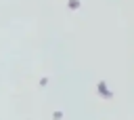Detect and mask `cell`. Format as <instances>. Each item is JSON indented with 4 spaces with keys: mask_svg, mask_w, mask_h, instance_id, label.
I'll return each mask as SVG.
<instances>
[{
    "mask_svg": "<svg viewBox=\"0 0 134 120\" xmlns=\"http://www.w3.org/2000/svg\"><path fill=\"white\" fill-rule=\"evenodd\" d=\"M96 93H98L100 99H113V91L107 86L105 80H98V82H96Z\"/></svg>",
    "mask_w": 134,
    "mask_h": 120,
    "instance_id": "obj_1",
    "label": "cell"
},
{
    "mask_svg": "<svg viewBox=\"0 0 134 120\" xmlns=\"http://www.w3.org/2000/svg\"><path fill=\"white\" fill-rule=\"evenodd\" d=\"M67 8L69 11H77V8H82V2L80 0H69L67 2Z\"/></svg>",
    "mask_w": 134,
    "mask_h": 120,
    "instance_id": "obj_2",
    "label": "cell"
},
{
    "mask_svg": "<svg viewBox=\"0 0 134 120\" xmlns=\"http://www.w3.org/2000/svg\"><path fill=\"white\" fill-rule=\"evenodd\" d=\"M63 116H65V114H63L61 109H57V112H52V120H63Z\"/></svg>",
    "mask_w": 134,
    "mask_h": 120,
    "instance_id": "obj_3",
    "label": "cell"
},
{
    "mask_svg": "<svg viewBox=\"0 0 134 120\" xmlns=\"http://www.w3.org/2000/svg\"><path fill=\"white\" fill-rule=\"evenodd\" d=\"M38 84H40V86H42V88H44V86H48V76H42V78H40V82H38Z\"/></svg>",
    "mask_w": 134,
    "mask_h": 120,
    "instance_id": "obj_4",
    "label": "cell"
}]
</instances>
